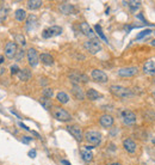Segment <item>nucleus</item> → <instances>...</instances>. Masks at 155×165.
<instances>
[{
    "mask_svg": "<svg viewBox=\"0 0 155 165\" xmlns=\"http://www.w3.org/2000/svg\"><path fill=\"white\" fill-rule=\"evenodd\" d=\"M110 92L112 95H115L116 97L123 98V99H128V98H130V97L134 96V92H132L130 89L119 86V85H111L110 86Z\"/></svg>",
    "mask_w": 155,
    "mask_h": 165,
    "instance_id": "f257e3e1",
    "label": "nucleus"
},
{
    "mask_svg": "<svg viewBox=\"0 0 155 165\" xmlns=\"http://www.w3.org/2000/svg\"><path fill=\"white\" fill-rule=\"evenodd\" d=\"M53 115L57 121H61V122H68V121L72 120L71 114L68 113L67 110H64L63 108H61V106H54Z\"/></svg>",
    "mask_w": 155,
    "mask_h": 165,
    "instance_id": "f03ea898",
    "label": "nucleus"
},
{
    "mask_svg": "<svg viewBox=\"0 0 155 165\" xmlns=\"http://www.w3.org/2000/svg\"><path fill=\"white\" fill-rule=\"evenodd\" d=\"M84 138L92 146H97V145H99L101 142V134L99 132H96V131H87L85 133Z\"/></svg>",
    "mask_w": 155,
    "mask_h": 165,
    "instance_id": "7ed1b4c3",
    "label": "nucleus"
},
{
    "mask_svg": "<svg viewBox=\"0 0 155 165\" xmlns=\"http://www.w3.org/2000/svg\"><path fill=\"white\" fill-rule=\"evenodd\" d=\"M84 47H85L86 50L90 51L91 54H97L99 50H101V44H100V42H99L97 39L86 41V42L84 43Z\"/></svg>",
    "mask_w": 155,
    "mask_h": 165,
    "instance_id": "20e7f679",
    "label": "nucleus"
},
{
    "mask_svg": "<svg viewBox=\"0 0 155 165\" xmlns=\"http://www.w3.org/2000/svg\"><path fill=\"white\" fill-rule=\"evenodd\" d=\"M120 116H122L123 123L125 126H132L136 123V115L134 111H131V110H123V111L120 113Z\"/></svg>",
    "mask_w": 155,
    "mask_h": 165,
    "instance_id": "39448f33",
    "label": "nucleus"
},
{
    "mask_svg": "<svg viewBox=\"0 0 155 165\" xmlns=\"http://www.w3.org/2000/svg\"><path fill=\"white\" fill-rule=\"evenodd\" d=\"M139 73V67H135V66H131V67H124V68H119L117 74L119 77H124V78H129V77H134Z\"/></svg>",
    "mask_w": 155,
    "mask_h": 165,
    "instance_id": "423d86ee",
    "label": "nucleus"
},
{
    "mask_svg": "<svg viewBox=\"0 0 155 165\" xmlns=\"http://www.w3.org/2000/svg\"><path fill=\"white\" fill-rule=\"evenodd\" d=\"M61 32H62V28L54 25V26H50V28L45 29L43 31L42 36H43V39H50V37H55V36L61 35Z\"/></svg>",
    "mask_w": 155,
    "mask_h": 165,
    "instance_id": "0eeeda50",
    "label": "nucleus"
},
{
    "mask_svg": "<svg viewBox=\"0 0 155 165\" xmlns=\"http://www.w3.org/2000/svg\"><path fill=\"white\" fill-rule=\"evenodd\" d=\"M69 79L73 83V85H80V83H87L88 81V77L81 74L79 72H72L69 74Z\"/></svg>",
    "mask_w": 155,
    "mask_h": 165,
    "instance_id": "6e6552de",
    "label": "nucleus"
},
{
    "mask_svg": "<svg viewBox=\"0 0 155 165\" xmlns=\"http://www.w3.org/2000/svg\"><path fill=\"white\" fill-rule=\"evenodd\" d=\"M28 55V61H29V65L31 67H36L38 65V61H40V56H38V54L36 51V49H33V48H30L26 53Z\"/></svg>",
    "mask_w": 155,
    "mask_h": 165,
    "instance_id": "1a4fd4ad",
    "label": "nucleus"
},
{
    "mask_svg": "<svg viewBox=\"0 0 155 165\" xmlns=\"http://www.w3.org/2000/svg\"><path fill=\"white\" fill-rule=\"evenodd\" d=\"M91 77L97 83H103V84L108 83V76H106V73L100 71V69H93L92 73H91Z\"/></svg>",
    "mask_w": 155,
    "mask_h": 165,
    "instance_id": "9d476101",
    "label": "nucleus"
},
{
    "mask_svg": "<svg viewBox=\"0 0 155 165\" xmlns=\"http://www.w3.org/2000/svg\"><path fill=\"white\" fill-rule=\"evenodd\" d=\"M18 51V48H17V43L16 42H7L6 46H5V55L8 58V59H13L16 58V54Z\"/></svg>",
    "mask_w": 155,
    "mask_h": 165,
    "instance_id": "9b49d317",
    "label": "nucleus"
},
{
    "mask_svg": "<svg viewBox=\"0 0 155 165\" xmlns=\"http://www.w3.org/2000/svg\"><path fill=\"white\" fill-rule=\"evenodd\" d=\"M67 129H68V132H69L78 141H82V139H84V135H82V131H81V128L79 127V126H76V124H73V126H68L67 127Z\"/></svg>",
    "mask_w": 155,
    "mask_h": 165,
    "instance_id": "f8f14e48",
    "label": "nucleus"
},
{
    "mask_svg": "<svg viewBox=\"0 0 155 165\" xmlns=\"http://www.w3.org/2000/svg\"><path fill=\"white\" fill-rule=\"evenodd\" d=\"M80 30H81V32H82L85 36H87V37H90L91 40H94V39H96L94 31L92 30V28H91L87 23H86V22L80 23Z\"/></svg>",
    "mask_w": 155,
    "mask_h": 165,
    "instance_id": "ddd939ff",
    "label": "nucleus"
},
{
    "mask_svg": "<svg viewBox=\"0 0 155 165\" xmlns=\"http://www.w3.org/2000/svg\"><path fill=\"white\" fill-rule=\"evenodd\" d=\"M123 147L124 150L128 152V153H135L136 152V149H137V145L136 142L132 140V139H125L124 142H123Z\"/></svg>",
    "mask_w": 155,
    "mask_h": 165,
    "instance_id": "4468645a",
    "label": "nucleus"
},
{
    "mask_svg": "<svg viewBox=\"0 0 155 165\" xmlns=\"http://www.w3.org/2000/svg\"><path fill=\"white\" fill-rule=\"evenodd\" d=\"M99 123H100L101 127H104V128H110L113 124V117L111 115H108V114L101 115L100 119H99Z\"/></svg>",
    "mask_w": 155,
    "mask_h": 165,
    "instance_id": "2eb2a0df",
    "label": "nucleus"
},
{
    "mask_svg": "<svg viewBox=\"0 0 155 165\" xmlns=\"http://www.w3.org/2000/svg\"><path fill=\"white\" fill-rule=\"evenodd\" d=\"M143 73L147 76H155V61L149 60L143 65Z\"/></svg>",
    "mask_w": 155,
    "mask_h": 165,
    "instance_id": "dca6fc26",
    "label": "nucleus"
},
{
    "mask_svg": "<svg viewBox=\"0 0 155 165\" xmlns=\"http://www.w3.org/2000/svg\"><path fill=\"white\" fill-rule=\"evenodd\" d=\"M59 10L61 11V13L63 14H74L75 12V7L71 4H67V3H62L59 6Z\"/></svg>",
    "mask_w": 155,
    "mask_h": 165,
    "instance_id": "f3484780",
    "label": "nucleus"
},
{
    "mask_svg": "<svg viewBox=\"0 0 155 165\" xmlns=\"http://www.w3.org/2000/svg\"><path fill=\"white\" fill-rule=\"evenodd\" d=\"M40 60H41V62H42L43 65H45V66H51V65L54 64V58L51 56L50 54H48V53L41 54V55H40Z\"/></svg>",
    "mask_w": 155,
    "mask_h": 165,
    "instance_id": "a211bd4d",
    "label": "nucleus"
},
{
    "mask_svg": "<svg viewBox=\"0 0 155 165\" xmlns=\"http://www.w3.org/2000/svg\"><path fill=\"white\" fill-rule=\"evenodd\" d=\"M36 23H37V18H36V16H33V14L29 16V17H28V21H26V24H25L26 30H28V31L33 30V29L36 28V25H37Z\"/></svg>",
    "mask_w": 155,
    "mask_h": 165,
    "instance_id": "6ab92c4d",
    "label": "nucleus"
},
{
    "mask_svg": "<svg viewBox=\"0 0 155 165\" xmlns=\"http://www.w3.org/2000/svg\"><path fill=\"white\" fill-rule=\"evenodd\" d=\"M86 97H87L90 101H97V99L101 98L103 95L99 94L98 91L94 90V89H88V90H87V92H86Z\"/></svg>",
    "mask_w": 155,
    "mask_h": 165,
    "instance_id": "aec40b11",
    "label": "nucleus"
},
{
    "mask_svg": "<svg viewBox=\"0 0 155 165\" xmlns=\"http://www.w3.org/2000/svg\"><path fill=\"white\" fill-rule=\"evenodd\" d=\"M72 92H73V95H74L79 101H82V99L85 98V94H84L82 89H81L79 85H73V87H72Z\"/></svg>",
    "mask_w": 155,
    "mask_h": 165,
    "instance_id": "412c9836",
    "label": "nucleus"
},
{
    "mask_svg": "<svg viewBox=\"0 0 155 165\" xmlns=\"http://www.w3.org/2000/svg\"><path fill=\"white\" fill-rule=\"evenodd\" d=\"M18 77H19L21 80H23V81H28V80L31 79L32 74H31V72H30L28 68H24V69H21V71H19Z\"/></svg>",
    "mask_w": 155,
    "mask_h": 165,
    "instance_id": "4be33fe9",
    "label": "nucleus"
},
{
    "mask_svg": "<svg viewBox=\"0 0 155 165\" xmlns=\"http://www.w3.org/2000/svg\"><path fill=\"white\" fill-rule=\"evenodd\" d=\"M42 0H29V1H26V6L29 10H37L42 6Z\"/></svg>",
    "mask_w": 155,
    "mask_h": 165,
    "instance_id": "5701e85b",
    "label": "nucleus"
},
{
    "mask_svg": "<svg viewBox=\"0 0 155 165\" xmlns=\"http://www.w3.org/2000/svg\"><path fill=\"white\" fill-rule=\"evenodd\" d=\"M14 17H16V19L18 22H23V21H25V18H26V12L23 9H18L14 12Z\"/></svg>",
    "mask_w": 155,
    "mask_h": 165,
    "instance_id": "b1692460",
    "label": "nucleus"
},
{
    "mask_svg": "<svg viewBox=\"0 0 155 165\" xmlns=\"http://www.w3.org/2000/svg\"><path fill=\"white\" fill-rule=\"evenodd\" d=\"M56 98L61 104H66V103H68V101H69V96H68L66 92H63V91H61V92H59L56 95Z\"/></svg>",
    "mask_w": 155,
    "mask_h": 165,
    "instance_id": "393cba45",
    "label": "nucleus"
},
{
    "mask_svg": "<svg viewBox=\"0 0 155 165\" xmlns=\"http://www.w3.org/2000/svg\"><path fill=\"white\" fill-rule=\"evenodd\" d=\"M135 135L137 136V139H141V140H146V138H147V133L142 129V128H136Z\"/></svg>",
    "mask_w": 155,
    "mask_h": 165,
    "instance_id": "a878e982",
    "label": "nucleus"
},
{
    "mask_svg": "<svg viewBox=\"0 0 155 165\" xmlns=\"http://www.w3.org/2000/svg\"><path fill=\"white\" fill-rule=\"evenodd\" d=\"M81 157L85 161H91L93 159V154L90 151H81Z\"/></svg>",
    "mask_w": 155,
    "mask_h": 165,
    "instance_id": "bb28decb",
    "label": "nucleus"
},
{
    "mask_svg": "<svg viewBox=\"0 0 155 165\" xmlns=\"http://www.w3.org/2000/svg\"><path fill=\"white\" fill-rule=\"evenodd\" d=\"M144 119L147 121H155V113L153 110H147L144 113Z\"/></svg>",
    "mask_w": 155,
    "mask_h": 165,
    "instance_id": "cd10ccee",
    "label": "nucleus"
},
{
    "mask_svg": "<svg viewBox=\"0 0 155 165\" xmlns=\"http://www.w3.org/2000/svg\"><path fill=\"white\" fill-rule=\"evenodd\" d=\"M40 102H41V104L44 106V109H50V108H51V101H50L49 98L43 97V98L40 99Z\"/></svg>",
    "mask_w": 155,
    "mask_h": 165,
    "instance_id": "c85d7f7f",
    "label": "nucleus"
},
{
    "mask_svg": "<svg viewBox=\"0 0 155 165\" xmlns=\"http://www.w3.org/2000/svg\"><path fill=\"white\" fill-rule=\"evenodd\" d=\"M94 29H96V31H97V34L99 35V37H100L101 40H104L105 42H108V39L105 37V35H104V32H103V30H101V28H100V25H98V24H97V25L94 26Z\"/></svg>",
    "mask_w": 155,
    "mask_h": 165,
    "instance_id": "c756f323",
    "label": "nucleus"
},
{
    "mask_svg": "<svg viewBox=\"0 0 155 165\" xmlns=\"http://www.w3.org/2000/svg\"><path fill=\"white\" fill-rule=\"evenodd\" d=\"M53 95H54V91H53V89H44L43 90V97H45V98H51L53 97Z\"/></svg>",
    "mask_w": 155,
    "mask_h": 165,
    "instance_id": "7c9ffc66",
    "label": "nucleus"
},
{
    "mask_svg": "<svg viewBox=\"0 0 155 165\" xmlns=\"http://www.w3.org/2000/svg\"><path fill=\"white\" fill-rule=\"evenodd\" d=\"M128 4H129L131 10H136V9H139L141 6V1H137V0H131V1H129Z\"/></svg>",
    "mask_w": 155,
    "mask_h": 165,
    "instance_id": "2f4dec72",
    "label": "nucleus"
},
{
    "mask_svg": "<svg viewBox=\"0 0 155 165\" xmlns=\"http://www.w3.org/2000/svg\"><path fill=\"white\" fill-rule=\"evenodd\" d=\"M153 31L151 30H149V29H147V30H143V31H141L139 35H137V37H136V40H141V39H143L144 36H148V35H150Z\"/></svg>",
    "mask_w": 155,
    "mask_h": 165,
    "instance_id": "473e14b6",
    "label": "nucleus"
},
{
    "mask_svg": "<svg viewBox=\"0 0 155 165\" xmlns=\"http://www.w3.org/2000/svg\"><path fill=\"white\" fill-rule=\"evenodd\" d=\"M24 54H25L24 50H23V49H19L18 51H17V54H16V60H17V61H21V60L24 58Z\"/></svg>",
    "mask_w": 155,
    "mask_h": 165,
    "instance_id": "72a5a7b5",
    "label": "nucleus"
},
{
    "mask_svg": "<svg viewBox=\"0 0 155 165\" xmlns=\"http://www.w3.org/2000/svg\"><path fill=\"white\" fill-rule=\"evenodd\" d=\"M16 40H17V42H19L22 46H25V44H26L25 39H24L23 35H17V36H16Z\"/></svg>",
    "mask_w": 155,
    "mask_h": 165,
    "instance_id": "f704fd0d",
    "label": "nucleus"
},
{
    "mask_svg": "<svg viewBox=\"0 0 155 165\" xmlns=\"http://www.w3.org/2000/svg\"><path fill=\"white\" fill-rule=\"evenodd\" d=\"M11 74L13 76V74H18V73H19V68H18V66H17V65H13V66H11Z\"/></svg>",
    "mask_w": 155,
    "mask_h": 165,
    "instance_id": "c9c22d12",
    "label": "nucleus"
},
{
    "mask_svg": "<svg viewBox=\"0 0 155 165\" xmlns=\"http://www.w3.org/2000/svg\"><path fill=\"white\" fill-rule=\"evenodd\" d=\"M28 154H29V157H30V158H35L37 153H36V151H35V150H31V151H29V153H28Z\"/></svg>",
    "mask_w": 155,
    "mask_h": 165,
    "instance_id": "e433bc0d",
    "label": "nucleus"
},
{
    "mask_svg": "<svg viewBox=\"0 0 155 165\" xmlns=\"http://www.w3.org/2000/svg\"><path fill=\"white\" fill-rule=\"evenodd\" d=\"M19 126H21V127L23 128V129H25V131H30V128H29V127H26L25 124H23L22 122H19Z\"/></svg>",
    "mask_w": 155,
    "mask_h": 165,
    "instance_id": "4c0bfd02",
    "label": "nucleus"
},
{
    "mask_svg": "<svg viewBox=\"0 0 155 165\" xmlns=\"http://www.w3.org/2000/svg\"><path fill=\"white\" fill-rule=\"evenodd\" d=\"M61 163H62L63 165H72L69 161H68V160H66V159H62V160H61Z\"/></svg>",
    "mask_w": 155,
    "mask_h": 165,
    "instance_id": "58836bf2",
    "label": "nucleus"
},
{
    "mask_svg": "<svg viewBox=\"0 0 155 165\" xmlns=\"http://www.w3.org/2000/svg\"><path fill=\"white\" fill-rule=\"evenodd\" d=\"M30 140H31V138H29V136H24V139H23V142L28 144V142H29Z\"/></svg>",
    "mask_w": 155,
    "mask_h": 165,
    "instance_id": "ea45409f",
    "label": "nucleus"
},
{
    "mask_svg": "<svg viewBox=\"0 0 155 165\" xmlns=\"http://www.w3.org/2000/svg\"><path fill=\"white\" fill-rule=\"evenodd\" d=\"M85 147H86V150H87V151H91V150H93V149H94L92 145H87V146H85Z\"/></svg>",
    "mask_w": 155,
    "mask_h": 165,
    "instance_id": "a19ab883",
    "label": "nucleus"
},
{
    "mask_svg": "<svg viewBox=\"0 0 155 165\" xmlns=\"http://www.w3.org/2000/svg\"><path fill=\"white\" fill-rule=\"evenodd\" d=\"M4 62V56H0V64Z\"/></svg>",
    "mask_w": 155,
    "mask_h": 165,
    "instance_id": "79ce46f5",
    "label": "nucleus"
},
{
    "mask_svg": "<svg viewBox=\"0 0 155 165\" xmlns=\"http://www.w3.org/2000/svg\"><path fill=\"white\" fill-rule=\"evenodd\" d=\"M151 46H154V47H155V40H153V41H151Z\"/></svg>",
    "mask_w": 155,
    "mask_h": 165,
    "instance_id": "37998d69",
    "label": "nucleus"
},
{
    "mask_svg": "<svg viewBox=\"0 0 155 165\" xmlns=\"http://www.w3.org/2000/svg\"><path fill=\"white\" fill-rule=\"evenodd\" d=\"M111 165H120L119 163H113V164H111Z\"/></svg>",
    "mask_w": 155,
    "mask_h": 165,
    "instance_id": "c03bdc74",
    "label": "nucleus"
},
{
    "mask_svg": "<svg viewBox=\"0 0 155 165\" xmlns=\"http://www.w3.org/2000/svg\"><path fill=\"white\" fill-rule=\"evenodd\" d=\"M154 97H155V90H154Z\"/></svg>",
    "mask_w": 155,
    "mask_h": 165,
    "instance_id": "a18cd8bd",
    "label": "nucleus"
},
{
    "mask_svg": "<svg viewBox=\"0 0 155 165\" xmlns=\"http://www.w3.org/2000/svg\"><path fill=\"white\" fill-rule=\"evenodd\" d=\"M1 72H3V71H1V69H0V73H1Z\"/></svg>",
    "mask_w": 155,
    "mask_h": 165,
    "instance_id": "49530a36",
    "label": "nucleus"
},
{
    "mask_svg": "<svg viewBox=\"0 0 155 165\" xmlns=\"http://www.w3.org/2000/svg\"><path fill=\"white\" fill-rule=\"evenodd\" d=\"M154 81H155V79H154Z\"/></svg>",
    "mask_w": 155,
    "mask_h": 165,
    "instance_id": "de8ad7c7",
    "label": "nucleus"
}]
</instances>
